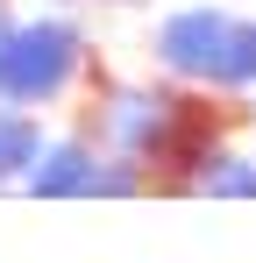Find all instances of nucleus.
Segmentation results:
<instances>
[{
	"instance_id": "obj_1",
	"label": "nucleus",
	"mask_w": 256,
	"mask_h": 263,
	"mask_svg": "<svg viewBox=\"0 0 256 263\" xmlns=\"http://www.w3.org/2000/svg\"><path fill=\"white\" fill-rule=\"evenodd\" d=\"M93 71V36L71 14H14L0 29V100L14 107H64Z\"/></svg>"
},
{
	"instance_id": "obj_2",
	"label": "nucleus",
	"mask_w": 256,
	"mask_h": 263,
	"mask_svg": "<svg viewBox=\"0 0 256 263\" xmlns=\"http://www.w3.org/2000/svg\"><path fill=\"white\" fill-rule=\"evenodd\" d=\"M228 7L221 0H185V7H171L164 22H157V36H150V57H157V71L178 79V86H207L213 92V64H221V43H228Z\"/></svg>"
},
{
	"instance_id": "obj_3",
	"label": "nucleus",
	"mask_w": 256,
	"mask_h": 263,
	"mask_svg": "<svg viewBox=\"0 0 256 263\" xmlns=\"http://www.w3.org/2000/svg\"><path fill=\"white\" fill-rule=\"evenodd\" d=\"M22 192L29 199H93L100 192V142L93 135H43L36 164L22 171Z\"/></svg>"
},
{
	"instance_id": "obj_4",
	"label": "nucleus",
	"mask_w": 256,
	"mask_h": 263,
	"mask_svg": "<svg viewBox=\"0 0 256 263\" xmlns=\"http://www.w3.org/2000/svg\"><path fill=\"white\" fill-rule=\"evenodd\" d=\"M43 114L36 107H14V100H0V185H22V171L36 164L43 149Z\"/></svg>"
},
{
	"instance_id": "obj_5",
	"label": "nucleus",
	"mask_w": 256,
	"mask_h": 263,
	"mask_svg": "<svg viewBox=\"0 0 256 263\" xmlns=\"http://www.w3.org/2000/svg\"><path fill=\"white\" fill-rule=\"evenodd\" d=\"M256 86V14H235L228 22V43H221V64H213V92H249Z\"/></svg>"
},
{
	"instance_id": "obj_6",
	"label": "nucleus",
	"mask_w": 256,
	"mask_h": 263,
	"mask_svg": "<svg viewBox=\"0 0 256 263\" xmlns=\"http://www.w3.org/2000/svg\"><path fill=\"white\" fill-rule=\"evenodd\" d=\"M192 199H256V157H242V149H221L207 171L192 178Z\"/></svg>"
},
{
	"instance_id": "obj_7",
	"label": "nucleus",
	"mask_w": 256,
	"mask_h": 263,
	"mask_svg": "<svg viewBox=\"0 0 256 263\" xmlns=\"http://www.w3.org/2000/svg\"><path fill=\"white\" fill-rule=\"evenodd\" d=\"M7 22H14V7H7V0H0V29H7Z\"/></svg>"
},
{
	"instance_id": "obj_8",
	"label": "nucleus",
	"mask_w": 256,
	"mask_h": 263,
	"mask_svg": "<svg viewBox=\"0 0 256 263\" xmlns=\"http://www.w3.org/2000/svg\"><path fill=\"white\" fill-rule=\"evenodd\" d=\"M249 114H256V86H249Z\"/></svg>"
}]
</instances>
